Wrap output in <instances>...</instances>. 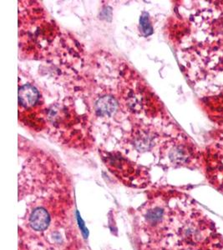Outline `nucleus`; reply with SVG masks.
<instances>
[{
	"instance_id": "2",
	"label": "nucleus",
	"mask_w": 223,
	"mask_h": 250,
	"mask_svg": "<svg viewBox=\"0 0 223 250\" xmlns=\"http://www.w3.org/2000/svg\"><path fill=\"white\" fill-rule=\"evenodd\" d=\"M95 111L100 116H112L117 108V104L112 97L106 96L98 100L95 104Z\"/></svg>"
},
{
	"instance_id": "4",
	"label": "nucleus",
	"mask_w": 223,
	"mask_h": 250,
	"mask_svg": "<svg viewBox=\"0 0 223 250\" xmlns=\"http://www.w3.org/2000/svg\"><path fill=\"white\" fill-rule=\"evenodd\" d=\"M140 24L141 30L146 35H150L152 34V27L149 21L148 14L144 12L140 19Z\"/></svg>"
},
{
	"instance_id": "1",
	"label": "nucleus",
	"mask_w": 223,
	"mask_h": 250,
	"mask_svg": "<svg viewBox=\"0 0 223 250\" xmlns=\"http://www.w3.org/2000/svg\"><path fill=\"white\" fill-rule=\"evenodd\" d=\"M39 99H40V93L35 87L26 84L20 88L19 101L20 104L24 107L28 108V107L35 105Z\"/></svg>"
},
{
	"instance_id": "3",
	"label": "nucleus",
	"mask_w": 223,
	"mask_h": 250,
	"mask_svg": "<svg viewBox=\"0 0 223 250\" xmlns=\"http://www.w3.org/2000/svg\"><path fill=\"white\" fill-rule=\"evenodd\" d=\"M49 224V213L44 208H37L32 213L30 225L37 231L45 230Z\"/></svg>"
},
{
	"instance_id": "5",
	"label": "nucleus",
	"mask_w": 223,
	"mask_h": 250,
	"mask_svg": "<svg viewBox=\"0 0 223 250\" xmlns=\"http://www.w3.org/2000/svg\"><path fill=\"white\" fill-rule=\"evenodd\" d=\"M170 158L173 162L180 164L185 161L186 156L182 148H176L172 149V152L170 153Z\"/></svg>"
},
{
	"instance_id": "6",
	"label": "nucleus",
	"mask_w": 223,
	"mask_h": 250,
	"mask_svg": "<svg viewBox=\"0 0 223 250\" xmlns=\"http://www.w3.org/2000/svg\"><path fill=\"white\" fill-rule=\"evenodd\" d=\"M162 216V211L161 209H154V210L150 211L148 213V219L150 221L157 222L160 220Z\"/></svg>"
}]
</instances>
